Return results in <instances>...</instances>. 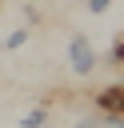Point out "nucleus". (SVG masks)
<instances>
[{"instance_id":"nucleus-1","label":"nucleus","mask_w":124,"mask_h":128,"mask_svg":"<svg viewBox=\"0 0 124 128\" xmlns=\"http://www.w3.org/2000/svg\"><path fill=\"white\" fill-rule=\"evenodd\" d=\"M96 52H92V40L84 36V32H76L72 40H68V68L76 72V76H88V72H96Z\"/></svg>"},{"instance_id":"nucleus-2","label":"nucleus","mask_w":124,"mask_h":128,"mask_svg":"<svg viewBox=\"0 0 124 128\" xmlns=\"http://www.w3.org/2000/svg\"><path fill=\"white\" fill-rule=\"evenodd\" d=\"M120 96H124V88H120V84H104V88L92 96L96 112H100V116H108V124H112V128H120V124H124V100H120Z\"/></svg>"},{"instance_id":"nucleus-3","label":"nucleus","mask_w":124,"mask_h":128,"mask_svg":"<svg viewBox=\"0 0 124 128\" xmlns=\"http://www.w3.org/2000/svg\"><path fill=\"white\" fill-rule=\"evenodd\" d=\"M24 44H28V28H12V32L0 40V48H4V52H16V48H24Z\"/></svg>"},{"instance_id":"nucleus-4","label":"nucleus","mask_w":124,"mask_h":128,"mask_svg":"<svg viewBox=\"0 0 124 128\" xmlns=\"http://www.w3.org/2000/svg\"><path fill=\"white\" fill-rule=\"evenodd\" d=\"M20 128H48V112H44V108H32V112L20 120Z\"/></svg>"},{"instance_id":"nucleus-5","label":"nucleus","mask_w":124,"mask_h":128,"mask_svg":"<svg viewBox=\"0 0 124 128\" xmlns=\"http://www.w3.org/2000/svg\"><path fill=\"white\" fill-rule=\"evenodd\" d=\"M120 60H124V44H120V36H112V48H108V64H112V68H120Z\"/></svg>"},{"instance_id":"nucleus-6","label":"nucleus","mask_w":124,"mask_h":128,"mask_svg":"<svg viewBox=\"0 0 124 128\" xmlns=\"http://www.w3.org/2000/svg\"><path fill=\"white\" fill-rule=\"evenodd\" d=\"M116 0H88V12H96V16H104L108 8H112Z\"/></svg>"},{"instance_id":"nucleus-7","label":"nucleus","mask_w":124,"mask_h":128,"mask_svg":"<svg viewBox=\"0 0 124 128\" xmlns=\"http://www.w3.org/2000/svg\"><path fill=\"white\" fill-rule=\"evenodd\" d=\"M0 72H4V64H0Z\"/></svg>"}]
</instances>
